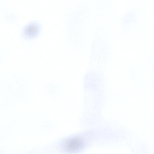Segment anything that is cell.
<instances>
[{"instance_id":"6da1fadb","label":"cell","mask_w":154,"mask_h":154,"mask_svg":"<svg viewBox=\"0 0 154 154\" xmlns=\"http://www.w3.org/2000/svg\"><path fill=\"white\" fill-rule=\"evenodd\" d=\"M40 30V27L38 24L35 23H31L25 27L23 34L24 37L26 39H32L38 35Z\"/></svg>"},{"instance_id":"7a4b0ae2","label":"cell","mask_w":154,"mask_h":154,"mask_svg":"<svg viewBox=\"0 0 154 154\" xmlns=\"http://www.w3.org/2000/svg\"><path fill=\"white\" fill-rule=\"evenodd\" d=\"M82 145L80 140L78 138H73L67 140L64 144L65 149L69 151H73L79 149Z\"/></svg>"}]
</instances>
